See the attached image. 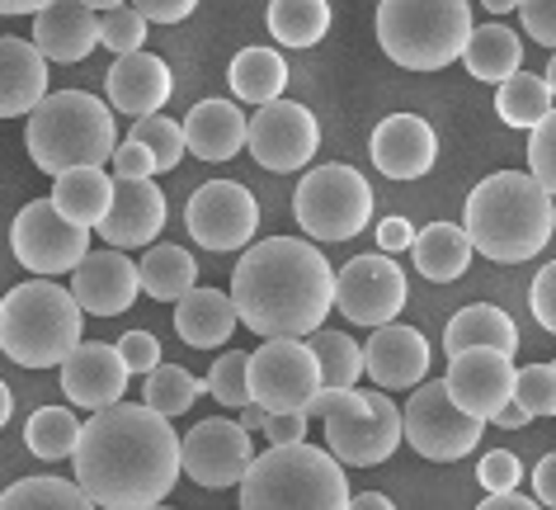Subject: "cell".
Returning <instances> with one entry per match:
<instances>
[{
    "mask_svg": "<svg viewBox=\"0 0 556 510\" xmlns=\"http://www.w3.org/2000/svg\"><path fill=\"white\" fill-rule=\"evenodd\" d=\"M118 354H123V364H128V374H151V369L161 364V340L151 336V331H128V336L118 340Z\"/></svg>",
    "mask_w": 556,
    "mask_h": 510,
    "instance_id": "cell-46",
    "label": "cell"
},
{
    "mask_svg": "<svg viewBox=\"0 0 556 510\" xmlns=\"http://www.w3.org/2000/svg\"><path fill=\"white\" fill-rule=\"evenodd\" d=\"M203 383H207V393H213L222 407L245 411L250 407V354H241V350L217 354V364L207 369Z\"/></svg>",
    "mask_w": 556,
    "mask_h": 510,
    "instance_id": "cell-41",
    "label": "cell"
},
{
    "mask_svg": "<svg viewBox=\"0 0 556 510\" xmlns=\"http://www.w3.org/2000/svg\"><path fill=\"white\" fill-rule=\"evenodd\" d=\"M519 15L528 38H538L542 48L556 52V0H519Z\"/></svg>",
    "mask_w": 556,
    "mask_h": 510,
    "instance_id": "cell-47",
    "label": "cell"
},
{
    "mask_svg": "<svg viewBox=\"0 0 556 510\" xmlns=\"http://www.w3.org/2000/svg\"><path fill=\"white\" fill-rule=\"evenodd\" d=\"M528 421H533V416H528V411H523L519 402H509V407L495 416V425H505V431H519V425H528Z\"/></svg>",
    "mask_w": 556,
    "mask_h": 510,
    "instance_id": "cell-57",
    "label": "cell"
},
{
    "mask_svg": "<svg viewBox=\"0 0 556 510\" xmlns=\"http://www.w3.org/2000/svg\"><path fill=\"white\" fill-rule=\"evenodd\" d=\"M312 350L321 364V388H354L364 378V346L350 340L344 331H312Z\"/></svg>",
    "mask_w": 556,
    "mask_h": 510,
    "instance_id": "cell-38",
    "label": "cell"
},
{
    "mask_svg": "<svg viewBox=\"0 0 556 510\" xmlns=\"http://www.w3.org/2000/svg\"><path fill=\"white\" fill-rule=\"evenodd\" d=\"M528 302H533L538 326H542V331H552V336H556V260H552V265H542V270H538V279H533V294H528Z\"/></svg>",
    "mask_w": 556,
    "mask_h": 510,
    "instance_id": "cell-50",
    "label": "cell"
},
{
    "mask_svg": "<svg viewBox=\"0 0 556 510\" xmlns=\"http://www.w3.org/2000/svg\"><path fill=\"white\" fill-rule=\"evenodd\" d=\"M463 62H467V76H477L481 86H500V80L523 72V43L505 24H485V29H471Z\"/></svg>",
    "mask_w": 556,
    "mask_h": 510,
    "instance_id": "cell-31",
    "label": "cell"
},
{
    "mask_svg": "<svg viewBox=\"0 0 556 510\" xmlns=\"http://www.w3.org/2000/svg\"><path fill=\"white\" fill-rule=\"evenodd\" d=\"M231 95L236 100H245V104H274V100H283V86H288V62L278 58L274 48H241L231 58Z\"/></svg>",
    "mask_w": 556,
    "mask_h": 510,
    "instance_id": "cell-32",
    "label": "cell"
},
{
    "mask_svg": "<svg viewBox=\"0 0 556 510\" xmlns=\"http://www.w3.org/2000/svg\"><path fill=\"white\" fill-rule=\"evenodd\" d=\"M260 431L269 445H298L307 439V411H264Z\"/></svg>",
    "mask_w": 556,
    "mask_h": 510,
    "instance_id": "cell-49",
    "label": "cell"
},
{
    "mask_svg": "<svg viewBox=\"0 0 556 510\" xmlns=\"http://www.w3.org/2000/svg\"><path fill=\"white\" fill-rule=\"evenodd\" d=\"M245 137H250V119L231 100H203V104H193L189 119H185V147L199 161L241 157Z\"/></svg>",
    "mask_w": 556,
    "mask_h": 510,
    "instance_id": "cell-26",
    "label": "cell"
},
{
    "mask_svg": "<svg viewBox=\"0 0 556 510\" xmlns=\"http://www.w3.org/2000/svg\"><path fill=\"white\" fill-rule=\"evenodd\" d=\"M410 302L406 270L392 256H358L336 274V308L354 326H387Z\"/></svg>",
    "mask_w": 556,
    "mask_h": 510,
    "instance_id": "cell-13",
    "label": "cell"
},
{
    "mask_svg": "<svg viewBox=\"0 0 556 510\" xmlns=\"http://www.w3.org/2000/svg\"><path fill=\"white\" fill-rule=\"evenodd\" d=\"M533 492H538V501H542V506H552V510H556V453H547V459L533 468Z\"/></svg>",
    "mask_w": 556,
    "mask_h": 510,
    "instance_id": "cell-53",
    "label": "cell"
},
{
    "mask_svg": "<svg viewBox=\"0 0 556 510\" xmlns=\"http://www.w3.org/2000/svg\"><path fill=\"white\" fill-rule=\"evenodd\" d=\"M24 445H29L34 459H72L80 445V416L72 407H38L29 425H24Z\"/></svg>",
    "mask_w": 556,
    "mask_h": 510,
    "instance_id": "cell-37",
    "label": "cell"
},
{
    "mask_svg": "<svg viewBox=\"0 0 556 510\" xmlns=\"http://www.w3.org/2000/svg\"><path fill=\"white\" fill-rule=\"evenodd\" d=\"M80 302L52 279L20 284L0 298V350L24 369H62L80 346Z\"/></svg>",
    "mask_w": 556,
    "mask_h": 510,
    "instance_id": "cell-6",
    "label": "cell"
},
{
    "mask_svg": "<svg viewBox=\"0 0 556 510\" xmlns=\"http://www.w3.org/2000/svg\"><path fill=\"white\" fill-rule=\"evenodd\" d=\"M241 510H350L344 463L307 439L269 445L241 477Z\"/></svg>",
    "mask_w": 556,
    "mask_h": 510,
    "instance_id": "cell-4",
    "label": "cell"
},
{
    "mask_svg": "<svg viewBox=\"0 0 556 510\" xmlns=\"http://www.w3.org/2000/svg\"><path fill=\"white\" fill-rule=\"evenodd\" d=\"M477 482L485 492H519V482H523V463H519V453H509V449H491L481 459L477 468Z\"/></svg>",
    "mask_w": 556,
    "mask_h": 510,
    "instance_id": "cell-45",
    "label": "cell"
},
{
    "mask_svg": "<svg viewBox=\"0 0 556 510\" xmlns=\"http://www.w3.org/2000/svg\"><path fill=\"white\" fill-rule=\"evenodd\" d=\"M52 0H0V15H38Z\"/></svg>",
    "mask_w": 556,
    "mask_h": 510,
    "instance_id": "cell-55",
    "label": "cell"
},
{
    "mask_svg": "<svg viewBox=\"0 0 556 510\" xmlns=\"http://www.w3.org/2000/svg\"><path fill=\"white\" fill-rule=\"evenodd\" d=\"M236 322H241V312H236L231 294H217V288L193 284L189 294L175 302V331L193 350H217L222 340H231Z\"/></svg>",
    "mask_w": 556,
    "mask_h": 510,
    "instance_id": "cell-27",
    "label": "cell"
},
{
    "mask_svg": "<svg viewBox=\"0 0 556 510\" xmlns=\"http://www.w3.org/2000/svg\"><path fill=\"white\" fill-rule=\"evenodd\" d=\"M542 76H547V86H552V95H556V52H552V62H547V72H542Z\"/></svg>",
    "mask_w": 556,
    "mask_h": 510,
    "instance_id": "cell-62",
    "label": "cell"
},
{
    "mask_svg": "<svg viewBox=\"0 0 556 510\" xmlns=\"http://www.w3.org/2000/svg\"><path fill=\"white\" fill-rule=\"evenodd\" d=\"M170 90H175L170 66L147 48L123 52V58L109 66V104H114L118 114H132V119L161 114V104L170 100Z\"/></svg>",
    "mask_w": 556,
    "mask_h": 510,
    "instance_id": "cell-23",
    "label": "cell"
},
{
    "mask_svg": "<svg viewBox=\"0 0 556 510\" xmlns=\"http://www.w3.org/2000/svg\"><path fill=\"white\" fill-rule=\"evenodd\" d=\"M147 510H170V506H147Z\"/></svg>",
    "mask_w": 556,
    "mask_h": 510,
    "instance_id": "cell-63",
    "label": "cell"
},
{
    "mask_svg": "<svg viewBox=\"0 0 556 510\" xmlns=\"http://www.w3.org/2000/svg\"><path fill=\"white\" fill-rule=\"evenodd\" d=\"M260 421H264V411H260L255 402H250V407H245V416H241V425H245V431H255Z\"/></svg>",
    "mask_w": 556,
    "mask_h": 510,
    "instance_id": "cell-59",
    "label": "cell"
},
{
    "mask_svg": "<svg viewBox=\"0 0 556 510\" xmlns=\"http://www.w3.org/2000/svg\"><path fill=\"white\" fill-rule=\"evenodd\" d=\"M165 227V195L151 181H114V209L94 232H104L109 246L132 251V246H151Z\"/></svg>",
    "mask_w": 556,
    "mask_h": 510,
    "instance_id": "cell-24",
    "label": "cell"
},
{
    "mask_svg": "<svg viewBox=\"0 0 556 510\" xmlns=\"http://www.w3.org/2000/svg\"><path fill=\"white\" fill-rule=\"evenodd\" d=\"M0 510H100L80 482L66 477H20L0 492Z\"/></svg>",
    "mask_w": 556,
    "mask_h": 510,
    "instance_id": "cell-35",
    "label": "cell"
},
{
    "mask_svg": "<svg viewBox=\"0 0 556 510\" xmlns=\"http://www.w3.org/2000/svg\"><path fill=\"white\" fill-rule=\"evenodd\" d=\"M24 151L52 181L66 171H80V165H104L118 151L114 114L86 90H48V100L29 114Z\"/></svg>",
    "mask_w": 556,
    "mask_h": 510,
    "instance_id": "cell-5",
    "label": "cell"
},
{
    "mask_svg": "<svg viewBox=\"0 0 556 510\" xmlns=\"http://www.w3.org/2000/svg\"><path fill=\"white\" fill-rule=\"evenodd\" d=\"M528 175L556 199V109L528 137Z\"/></svg>",
    "mask_w": 556,
    "mask_h": 510,
    "instance_id": "cell-44",
    "label": "cell"
},
{
    "mask_svg": "<svg viewBox=\"0 0 556 510\" xmlns=\"http://www.w3.org/2000/svg\"><path fill=\"white\" fill-rule=\"evenodd\" d=\"M467 38L471 0H378V43L406 72H443Z\"/></svg>",
    "mask_w": 556,
    "mask_h": 510,
    "instance_id": "cell-7",
    "label": "cell"
},
{
    "mask_svg": "<svg viewBox=\"0 0 556 510\" xmlns=\"http://www.w3.org/2000/svg\"><path fill=\"white\" fill-rule=\"evenodd\" d=\"M142 294L161 298V302H179L199 279V265H193L189 251H179V246H151L142 256Z\"/></svg>",
    "mask_w": 556,
    "mask_h": 510,
    "instance_id": "cell-36",
    "label": "cell"
},
{
    "mask_svg": "<svg viewBox=\"0 0 556 510\" xmlns=\"http://www.w3.org/2000/svg\"><path fill=\"white\" fill-rule=\"evenodd\" d=\"M378 246L387 256L410 251V246H415V227L406 223V217H387V223H378Z\"/></svg>",
    "mask_w": 556,
    "mask_h": 510,
    "instance_id": "cell-52",
    "label": "cell"
},
{
    "mask_svg": "<svg viewBox=\"0 0 556 510\" xmlns=\"http://www.w3.org/2000/svg\"><path fill=\"white\" fill-rule=\"evenodd\" d=\"M321 393V364L312 340L278 336L250 354V402L260 411H307Z\"/></svg>",
    "mask_w": 556,
    "mask_h": 510,
    "instance_id": "cell-10",
    "label": "cell"
},
{
    "mask_svg": "<svg viewBox=\"0 0 556 510\" xmlns=\"http://www.w3.org/2000/svg\"><path fill=\"white\" fill-rule=\"evenodd\" d=\"M293 217L312 241H350L372 217V189L354 165H316L293 195Z\"/></svg>",
    "mask_w": 556,
    "mask_h": 510,
    "instance_id": "cell-9",
    "label": "cell"
},
{
    "mask_svg": "<svg viewBox=\"0 0 556 510\" xmlns=\"http://www.w3.org/2000/svg\"><path fill=\"white\" fill-rule=\"evenodd\" d=\"M505 350L514 354L519 350V326H514V316L505 308H495V302H471L448 322L443 331V350L448 354H463V350Z\"/></svg>",
    "mask_w": 556,
    "mask_h": 510,
    "instance_id": "cell-28",
    "label": "cell"
},
{
    "mask_svg": "<svg viewBox=\"0 0 556 510\" xmlns=\"http://www.w3.org/2000/svg\"><path fill=\"white\" fill-rule=\"evenodd\" d=\"M52 203H58L72 223L94 232L109 217V209H114V181L104 175V165H80V171L58 175V185H52Z\"/></svg>",
    "mask_w": 556,
    "mask_h": 510,
    "instance_id": "cell-30",
    "label": "cell"
},
{
    "mask_svg": "<svg viewBox=\"0 0 556 510\" xmlns=\"http://www.w3.org/2000/svg\"><path fill=\"white\" fill-rule=\"evenodd\" d=\"M514 354L505 350H463V354H448V374H443V388L467 416H481V421H495L500 411L514 402Z\"/></svg>",
    "mask_w": 556,
    "mask_h": 510,
    "instance_id": "cell-17",
    "label": "cell"
},
{
    "mask_svg": "<svg viewBox=\"0 0 556 510\" xmlns=\"http://www.w3.org/2000/svg\"><path fill=\"white\" fill-rule=\"evenodd\" d=\"M48 100V58L29 38L0 34V119H29Z\"/></svg>",
    "mask_w": 556,
    "mask_h": 510,
    "instance_id": "cell-25",
    "label": "cell"
},
{
    "mask_svg": "<svg viewBox=\"0 0 556 510\" xmlns=\"http://www.w3.org/2000/svg\"><path fill=\"white\" fill-rule=\"evenodd\" d=\"M231 302L241 322L264 340L312 336L336 308V270L312 241L264 237L245 246L231 270Z\"/></svg>",
    "mask_w": 556,
    "mask_h": 510,
    "instance_id": "cell-2",
    "label": "cell"
},
{
    "mask_svg": "<svg viewBox=\"0 0 556 510\" xmlns=\"http://www.w3.org/2000/svg\"><path fill=\"white\" fill-rule=\"evenodd\" d=\"M439 161V137L420 114H392L372 128V165L387 181H420Z\"/></svg>",
    "mask_w": 556,
    "mask_h": 510,
    "instance_id": "cell-21",
    "label": "cell"
},
{
    "mask_svg": "<svg viewBox=\"0 0 556 510\" xmlns=\"http://www.w3.org/2000/svg\"><path fill=\"white\" fill-rule=\"evenodd\" d=\"M185 223H189V237L207 246V251H241V246L255 241L260 203L236 181H207L193 189Z\"/></svg>",
    "mask_w": 556,
    "mask_h": 510,
    "instance_id": "cell-15",
    "label": "cell"
},
{
    "mask_svg": "<svg viewBox=\"0 0 556 510\" xmlns=\"http://www.w3.org/2000/svg\"><path fill=\"white\" fill-rule=\"evenodd\" d=\"M128 364H123L118 346H100V340H80V346L62 360V393L66 402L86 407V411H104L123 402V388H128Z\"/></svg>",
    "mask_w": 556,
    "mask_h": 510,
    "instance_id": "cell-18",
    "label": "cell"
},
{
    "mask_svg": "<svg viewBox=\"0 0 556 510\" xmlns=\"http://www.w3.org/2000/svg\"><path fill=\"white\" fill-rule=\"evenodd\" d=\"M463 227L495 265H523L556 232V199L523 171H495L467 195Z\"/></svg>",
    "mask_w": 556,
    "mask_h": 510,
    "instance_id": "cell-3",
    "label": "cell"
},
{
    "mask_svg": "<svg viewBox=\"0 0 556 510\" xmlns=\"http://www.w3.org/2000/svg\"><path fill=\"white\" fill-rule=\"evenodd\" d=\"M137 10L151 20V24H179L199 10V0H132Z\"/></svg>",
    "mask_w": 556,
    "mask_h": 510,
    "instance_id": "cell-51",
    "label": "cell"
},
{
    "mask_svg": "<svg viewBox=\"0 0 556 510\" xmlns=\"http://www.w3.org/2000/svg\"><path fill=\"white\" fill-rule=\"evenodd\" d=\"M307 416L326 421V449L350 468L387 463L406 439V416L387 393L321 388L307 402Z\"/></svg>",
    "mask_w": 556,
    "mask_h": 510,
    "instance_id": "cell-8",
    "label": "cell"
},
{
    "mask_svg": "<svg viewBox=\"0 0 556 510\" xmlns=\"http://www.w3.org/2000/svg\"><path fill=\"white\" fill-rule=\"evenodd\" d=\"M72 294H76L80 308L94 312V316H118V312L132 308L137 294H142V270H137V260H128L118 246L90 251L72 270Z\"/></svg>",
    "mask_w": 556,
    "mask_h": 510,
    "instance_id": "cell-19",
    "label": "cell"
},
{
    "mask_svg": "<svg viewBox=\"0 0 556 510\" xmlns=\"http://www.w3.org/2000/svg\"><path fill=\"white\" fill-rule=\"evenodd\" d=\"M514 402L528 416H556V364H528L514 378Z\"/></svg>",
    "mask_w": 556,
    "mask_h": 510,
    "instance_id": "cell-42",
    "label": "cell"
},
{
    "mask_svg": "<svg viewBox=\"0 0 556 510\" xmlns=\"http://www.w3.org/2000/svg\"><path fill=\"white\" fill-rule=\"evenodd\" d=\"M34 48L48 62H86L100 48V15L86 0H52L34 15Z\"/></svg>",
    "mask_w": 556,
    "mask_h": 510,
    "instance_id": "cell-22",
    "label": "cell"
},
{
    "mask_svg": "<svg viewBox=\"0 0 556 510\" xmlns=\"http://www.w3.org/2000/svg\"><path fill=\"white\" fill-rule=\"evenodd\" d=\"M245 147H250V157L274 175L302 171V165L316 157V147H321V123H316L312 109L298 104V100L260 104L255 119H250Z\"/></svg>",
    "mask_w": 556,
    "mask_h": 510,
    "instance_id": "cell-14",
    "label": "cell"
},
{
    "mask_svg": "<svg viewBox=\"0 0 556 510\" xmlns=\"http://www.w3.org/2000/svg\"><path fill=\"white\" fill-rule=\"evenodd\" d=\"M199 393H207V383L193 378L189 369H179V364H156L147 374V407L165 421L185 416V411L199 402Z\"/></svg>",
    "mask_w": 556,
    "mask_h": 510,
    "instance_id": "cell-39",
    "label": "cell"
},
{
    "mask_svg": "<svg viewBox=\"0 0 556 510\" xmlns=\"http://www.w3.org/2000/svg\"><path fill=\"white\" fill-rule=\"evenodd\" d=\"M10 251H15V260L24 270L52 279V274L76 270L80 260L90 256V227L72 223V217H66L52 199H34V203H24V209L15 213Z\"/></svg>",
    "mask_w": 556,
    "mask_h": 510,
    "instance_id": "cell-11",
    "label": "cell"
},
{
    "mask_svg": "<svg viewBox=\"0 0 556 510\" xmlns=\"http://www.w3.org/2000/svg\"><path fill=\"white\" fill-rule=\"evenodd\" d=\"M485 10H495V15H505V10H519V0H481Z\"/></svg>",
    "mask_w": 556,
    "mask_h": 510,
    "instance_id": "cell-60",
    "label": "cell"
},
{
    "mask_svg": "<svg viewBox=\"0 0 556 510\" xmlns=\"http://www.w3.org/2000/svg\"><path fill=\"white\" fill-rule=\"evenodd\" d=\"M10 411H15V397H10V388H5V383H0V431H5Z\"/></svg>",
    "mask_w": 556,
    "mask_h": 510,
    "instance_id": "cell-58",
    "label": "cell"
},
{
    "mask_svg": "<svg viewBox=\"0 0 556 510\" xmlns=\"http://www.w3.org/2000/svg\"><path fill=\"white\" fill-rule=\"evenodd\" d=\"M86 5L94 10V15H104V10H118V5H128V0H86Z\"/></svg>",
    "mask_w": 556,
    "mask_h": 510,
    "instance_id": "cell-61",
    "label": "cell"
},
{
    "mask_svg": "<svg viewBox=\"0 0 556 510\" xmlns=\"http://www.w3.org/2000/svg\"><path fill=\"white\" fill-rule=\"evenodd\" d=\"M269 34L283 48H316L330 34V0H269Z\"/></svg>",
    "mask_w": 556,
    "mask_h": 510,
    "instance_id": "cell-33",
    "label": "cell"
},
{
    "mask_svg": "<svg viewBox=\"0 0 556 510\" xmlns=\"http://www.w3.org/2000/svg\"><path fill=\"white\" fill-rule=\"evenodd\" d=\"M147 15L137 5H118V10H104L100 15V43L109 48V52H137L147 43Z\"/></svg>",
    "mask_w": 556,
    "mask_h": 510,
    "instance_id": "cell-43",
    "label": "cell"
},
{
    "mask_svg": "<svg viewBox=\"0 0 556 510\" xmlns=\"http://www.w3.org/2000/svg\"><path fill=\"white\" fill-rule=\"evenodd\" d=\"M556 109V95L547 86V76H509V80H500V95H495V114L509 123V128H528L533 133L542 119H547Z\"/></svg>",
    "mask_w": 556,
    "mask_h": 510,
    "instance_id": "cell-34",
    "label": "cell"
},
{
    "mask_svg": "<svg viewBox=\"0 0 556 510\" xmlns=\"http://www.w3.org/2000/svg\"><path fill=\"white\" fill-rule=\"evenodd\" d=\"M114 175L118 181H151V175H161V171H156V157L128 137V142H118V151H114Z\"/></svg>",
    "mask_w": 556,
    "mask_h": 510,
    "instance_id": "cell-48",
    "label": "cell"
},
{
    "mask_svg": "<svg viewBox=\"0 0 556 510\" xmlns=\"http://www.w3.org/2000/svg\"><path fill=\"white\" fill-rule=\"evenodd\" d=\"M429 360H434V354H429V340L415 326H406V322L372 326V336H368V346H364V374L378 383L382 393L425 383Z\"/></svg>",
    "mask_w": 556,
    "mask_h": 510,
    "instance_id": "cell-20",
    "label": "cell"
},
{
    "mask_svg": "<svg viewBox=\"0 0 556 510\" xmlns=\"http://www.w3.org/2000/svg\"><path fill=\"white\" fill-rule=\"evenodd\" d=\"M132 142H142L151 157H156V171H175L179 157H185V123H175V119H165V114H147V119H137L132 123Z\"/></svg>",
    "mask_w": 556,
    "mask_h": 510,
    "instance_id": "cell-40",
    "label": "cell"
},
{
    "mask_svg": "<svg viewBox=\"0 0 556 510\" xmlns=\"http://www.w3.org/2000/svg\"><path fill=\"white\" fill-rule=\"evenodd\" d=\"M179 463H185V473L199 482V487H241V477L250 473V463H255L250 431L227 416L199 421L179 439Z\"/></svg>",
    "mask_w": 556,
    "mask_h": 510,
    "instance_id": "cell-16",
    "label": "cell"
},
{
    "mask_svg": "<svg viewBox=\"0 0 556 510\" xmlns=\"http://www.w3.org/2000/svg\"><path fill=\"white\" fill-rule=\"evenodd\" d=\"M410 256H415V265H420L425 279L453 284V279H463V274H467L471 256H477V246H471L467 227H457V223H429L425 232H415Z\"/></svg>",
    "mask_w": 556,
    "mask_h": 510,
    "instance_id": "cell-29",
    "label": "cell"
},
{
    "mask_svg": "<svg viewBox=\"0 0 556 510\" xmlns=\"http://www.w3.org/2000/svg\"><path fill=\"white\" fill-rule=\"evenodd\" d=\"M76 482L104 510H147L175 492L179 473V435L147 402H114L80 425V445L72 453Z\"/></svg>",
    "mask_w": 556,
    "mask_h": 510,
    "instance_id": "cell-1",
    "label": "cell"
},
{
    "mask_svg": "<svg viewBox=\"0 0 556 510\" xmlns=\"http://www.w3.org/2000/svg\"><path fill=\"white\" fill-rule=\"evenodd\" d=\"M350 510H396V506L382 492H364V496H350Z\"/></svg>",
    "mask_w": 556,
    "mask_h": 510,
    "instance_id": "cell-56",
    "label": "cell"
},
{
    "mask_svg": "<svg viewBox=\"0 0 556 510\" xmlns=\"http://www.w3.org/2000/svg\"><path fill=\"white\" fill-rule=\"evenodd\" d=\"M477 510H538V506H533V501H523L519 492H491Z\"/></svg>",
    "mask_w": 556,
    "mask_h": 510,
    "instance_id": "cell-54",
    "label": "cell"
},
{
    "mask_svg": "<svg viewBox=\"0 0 556 510\" xmlns=\"http://www.w3.org/2000/svg\"><path fill=\"white\" fill-rule=\"evenodd\" d=\"M401 416H406V445L429 463L467 459V453L481 445V431H485V421L467 416L443 383H420Z\"/></svg>",
    "mask_w": 556,
    "mask_h": 510,
    "instance_id": "cell-12",
    "label": "cell"
}]
</instances>
